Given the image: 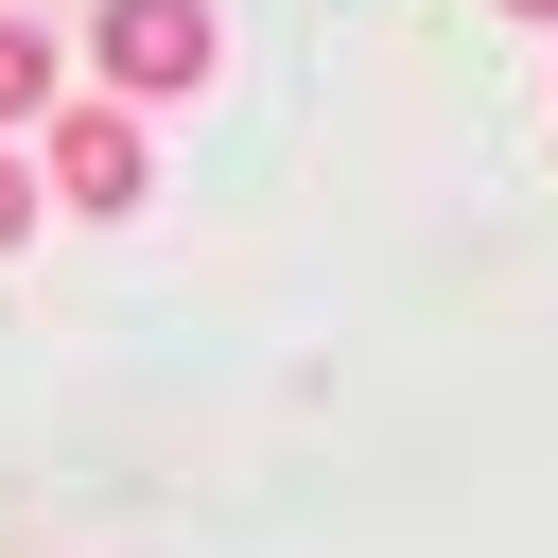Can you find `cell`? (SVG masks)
<instances>
[{"instance_id": "3957f363", "label": "cell", "mask_w": 558, "mask_h": 558, "mask_svg": "<svg viewBox=\"0 0 558 558\" xmlns=\"http://www.w3.org/2000/svg\"><path fill=\"white\" fill-rule=\"evenodd\" d=\"M52 105H70V52H52L35 17H0V140H17V122H52Z\"/></svg>"}, {"instance_id": "277c9868", "label": "cell", "mask_w": 558, "mask_h": 558, "mask_svg": "<svg viewBox=\"0 0 558 558\" xmlns=\"http://www.w3.org/2000/svg\"><path fill=\"white\" fill-rule=\"evenodd\" d=\"M0 244H35V157L0 140Z\"/></svg>"}, {"instance_id": "8992f818", "label": "cell", "mask_w": 558, "mask_h": 558, "mask_svg": "<svg viewBox=\"0 0 558 558\" xmlns=\"http://www.w3.org/2000/svg\"><path fill=\"white\" fill-rule=\"evenodd\" d=\"M0 17H17V0H0Z\"/></svg>"}, {"instance_id": "7a4b0ae2", "label": "cell", "mask_w": 558, "mask_h": 558, "mask_svg": "<svg viewBox=\"0 0 558 558\" xmlns=\"http://www.w3.org/2000/svg\"><path fill=\"white\" fill-rule=\"evenodd\" d=\"M35 192H52V209H140V192H157V140H140V105L70 87V105H52V157H35Z\"/></svg>"}, {"instance_id": "5b68a950", "label": "cell", "mask_w": 558, "mask_h": 558, "mask_svg": "<svg viewBox=\"0 0 558 558\" xmlns=\"http://www.w3.org/2000/svg\"><path fill=\"white\" fill-rule=\"evenodd\" d=\"M506 17H523V35H558V0H506Z\"/></svg>"}, {"instance_id": "6da1fadb", "label": "cell", "mask_w": 558, "mask_h": 558, "mask_svg": "<svg viewBox=\"0 0 558 558\" xmlns=\"http://www.w3.org/2000/svg\"><path fill=\"white\" fill-rule=\"evenodd\" d=\"M209 52H227L209 0H105V17H87V87H105V105H174V87H209Z\"/></svg>"}]
</instances>
